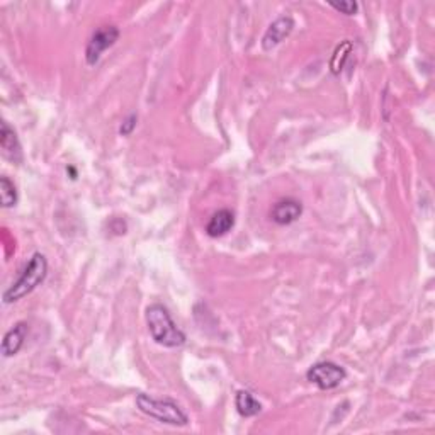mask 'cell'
I'll return each instance as SVG.
<instances>
[{
  "instance_id": "cell-2",
  "label": "cell",
  "mask_w": 435,
  "mask_h": 435,
  "mask_svg": "<svg viewBox=\"0 0 435 435\" xmlns=\"http://www.w3.org/2000/svg\"><path fill=\"white\" fill-rule=\"evenodd\" d=\"M48 276V260L43 254H34L26 266L19 279L4 293V303L11 304L21 301L22 298L33 293Z\"/></svg>"
},
{
  "instance_id": "cell-7",
  "label": "cell",
  "mask_w": 435,
  "mask_h": 435,
  "mask_svg": "<svg viewBox=\"0 0 435 435\" xmlns=\"http://www.w3.org/2000/svg\"><path fill=\"white\" fill-rule=\"evenodd\" d=\"M303 214V204L299 201L288 197V199H281L272 206L271 218L277 225H291L296 219Z\"/></svg>"
},
{
  "instance_id": "cell-14",
  "label": "cell",
  "mask_w": 435,
  "mask_h": 435,
  "mask_svg": "<svg viewBox=\"0 0 435 435\" xmlns=\"http://www.w3.org/2000/svg\"><path fill=\"white\" fill-rule=\"evenodd\" d=\"M330 7H334L335 11L342 12L345 16H354L359 11L357 2H354V0H347V2H329Z\"/></svg>"
},
{
  "instance_id": "cell-6",
  "label": "cell",
  "mask_w": 435,
  "mask_h": 435,
  "mask_svg": "<svg viewBox=\"0 0 435 435\" xmlns=\"http://www.w3.org/2000/svg\"><path fill=\"white\" fill-rule=\"evenodd\" d=\"M294 29V21L291 16H281L269 26L266 34L262 38V48L264 51H272L276 46L284 41L288 36L293 33Z\"/></svg>"
},
{
  "instance_id": "cell-12",
  "label": "cell",
  "mask_w": 435,
  "mask_h": 435,
  "mask_svg": "<svg viewBox=\"0 0 435 435\" xmlns=\"http://www.w3.org/2000/svg\"><path fill=\"white\" fill-rule=\"evenodd\" d=\"M351 51H352V43L349 41V39H345L344 43H340L339 46L335 48L334 56H331V60H330L331 74L339 75L340 71H342L344 65H345V60H347L349 55H351Z\"/></svg>"
},
{
  "instance_id": "cell-10",
  "label": "cell",
  "mask_w": 435,
  "mask_h": 435,
  "mask_svg": "<svg viewBox=\"0 0 435 435\" xmlns=\"http://www.w3.org/2000/svg\"><path fill=\"white\" fill-rule=\"evenodd\" d=\"M235 406L236 410H239V414L245 416V419H250V416L259 415L260 411H262V403H260L252 393L246 391V389H240V391L236 393Z\"/></svg>"
},
{
  "instance_id": "cell-13",
  "label": "cell",
  "mask_w": 435,
  "mask_h": 435,
  "mask_svg": "<svg viewBox=\"0 0 435 435\" xmlns=\"http://www.w3.org/2000/svg\"><path fill=\"white\" fill-rule=\"evenodd\" d=\"M0 197H2L4 208H12L17 203V189L14 182L9 177H0Z\"/></svg>"
},
{
  "instance_id": "cell-5",
  "label": "cell",
  "mask_w": 435,
  "mask_h": 435,
  "mask_svg": "<svg viewBox=\"0 0 435 435\" xmlns=\"http://www.w3.org/2000/svg\"><path fill=\"white\" fill-rule=\"evenodd\" d=\"M119 39V29L116 26H102L89 39L87 48H85V61L87 65L94 66L101 60L102 53L107 48H111Z\"/></svg>"
},
{
  "instance_id": "cell-1",
  "label": "cell",
  "mask_w": 435,
  "mask_h": 435,
  "mask_svg": "<svg viewBox=\"0 0 435 435\" xmlns=\"http://www.w3.org/2000/svg\"><path fill=\"white\" fill-rule=\"evenodd\" d=\"M145 318L151 339L161 347L176 349L186 344V334L176 325L164 304H150L146 308Z\"/></svg>"
},
{
  "instance_id": "cell-3",
  "label": "cell",
  "mask_w": 435,
  "mask_h": 435,
  "mask_svg": "<svg viewBox=\"0 0 435 435\" xmlns=\"http://www.w3.org/2000/svg\"><path fill=\"white\" fill-rule=\"evenodd\" d=\"M136 405L143 414L161 421V424L176 425V427H186L189 424V416L186 411L172 400H156L150 394L140 393L136 394Z\"/></svg>"
},
{
  "instance_id": "cell-4",
  "label": "cell",
  "mask_w": 435,
  "mask_h": 435,
  "mask_svg": "<svg viewBox=\"0 0 435 435\" xmlns=\"http://www.w3.org/2000/svg\"><path fill=\"white\" fill-rule=\"evenodd\" d=\"M347 378V372L342 366L335 364V362H318V364L311 366L306 372V379L316 388L329 391V389H335L340 386V383Z\"/></svg>"
},
{
  "instance_id": "cell-15",
  "label": "cell",
  "mask_w": 435,
  "mask_h": 435,
  "mask_svg": "<svg viewBox=\"0 0 435 435\" xmlns=\"http://www.w3.org/2000/svg\"><path fill=\"white\" fill-rule=\"evenodd\" d=\"M136 123H138V116L136 114H129L128 118L123 121V124H121L119 133L123 134V136H129V134L134 131V128H136Z\"/></svg>"
},
{
  "instance_id": "cell-8",
  "label": "cell",
  "mask_w": 435,
  "mask_h": 435,
  "mask_svg": "<svg viewBox=\"0 0 435 435\" xmlns=\"http://www.w3.org/2000/svg\"><path fill=\"white\" fill-rule=\"evenodd\" d=\"M29 334V325L26 321L16 323L14 329H11L2 340V354L4 357H12L21 351L24 340Z\"/></svg>"
},
{
  "instance_id": "cell-9",
  "label": "cell",
  "mask_w": 435,
  "mask_h": 435,
  "mask_svg": "<svg viewBox=\"0 0 435 435\" xmlns=\"http://www.w3.org/2000/svg\"><path fill=\"white\" fill-rule=\"evenodd\" d=\"M235 225V214L230 209H219L211 216V219L206 225V233L211 239H218V236L226 235Z\"/></svg>"
},
{
  "instance_id": "cell-11",
  "label": "cell",
  "mask_w": 435,
  "mask_h": 435,
  "mask_svg": "<svg viewBox=\"0 0 435 435\" xmlns=\"http://www.w3.org/2000/svg\"><path fill=\"white\" fill-rule=\"evenodd\" d=\"M0 146L12 160H21V145L17 134L6 121L0 124Z\"/></svg>"
}]
</instances>
